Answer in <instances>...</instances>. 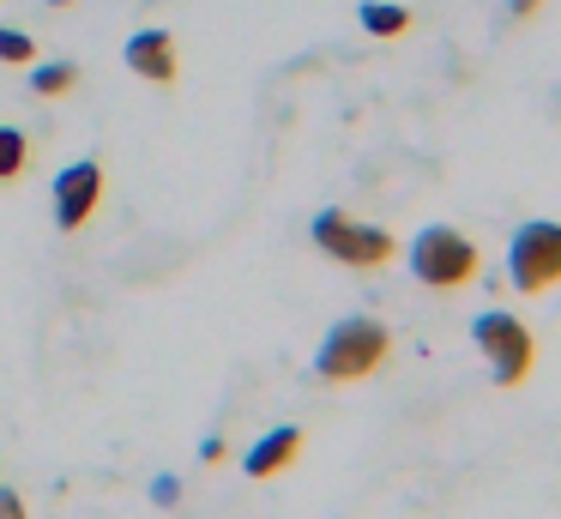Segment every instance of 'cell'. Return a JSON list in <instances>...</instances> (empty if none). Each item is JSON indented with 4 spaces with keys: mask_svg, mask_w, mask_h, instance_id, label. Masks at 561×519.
<instances>
[{
    "mask_svg": "<svg viewBox=\"0 0 561 519\" xmlns=\"http://www.w3.org/2000/svg\"><path fill=\"white\" fill-rule=\"evenodd\" d=\"M296 453H302V429H296V422H284V429L260 435V441L248 447L242 471H248V477H278L284 465H296Z\"/></svg>",
    "mask_w": 561,
    "mask_h": 519,
    "instance_id": "8",
    "label": "cell"
},
{
    "mask_svg": "<svg viewBox=\"0 0 561 519\" xmlns=\"http://www.w3.org/2000/svg\"><path fill=\"white\" fill-rule=\"evenodd\" d=\"M537 7H543V0H507V12H513V19H531Z\"/></svg>",
    "mask_w": 561,
    "mask_h": 519,
    "instance_id": "16",
    "label": "cell"
},
{
    "mask_svg": "<svg viewBox=\"0 0 561 519\" xmlns=\"http://www.w3.org/2000/svg\"><path fill=\"white\" fill-rule=\"evenodd\" d=\"M224 453H230V447H224V435H206V441H199V459H206V465H218Z\"/></svg>",
    "mask_w": 561,
    "mask_h": 519,
    "instance_id": "15",
    "label": "cell"
},
{
    "mask_svg": "<svg viewBox=\"0 0 561 519\" xmlns=\"http://www.w3.org/2000/svg\"><path fill=\"white\" fill-rule=\"evenodd\" d=\"M507 278L519 296H543V290L561 284V224L549 217H531V224L513 229L507 241Z\"/></svg>",
    "mask_w": 561,
    "mask_h": 519,
    "instance_id": "5",
    "label": "cell"
},
{
    "mask_svg": "<svg viewBox=\"0 0 561 519\" xmlns=\"http://www.w3.org/2000/svg\"><path fill=\"white\" fill-rule=\"evenodd\" d=\"M0 519H31V507L19 489H0Z\"/></svg>",
    "mask_w": 561,
    "mask_h": 519,
    "instance_id": "13",
    "label": "cell"
},
{
    "mask_svg": "<svg viewBox=\"0 0 561 519\" xmlns=\"http://www.w3.org/2000/svg\"><path fill=\"white\" fill-rule=\"evenodd\" d=\"M127 67H134L146 84H175V72H182V48H175L170 31H134L127 36Z\"/></svg>",
    "mask_w": 561,
    "mask_h": 519,
    "instance_id": "7",
    "label": "cell"
},
{
    "mask_svg": "<svg viewBox=\"0 0 561 519\" xmlns=\"http://www.w3.org/2000/svg\"><path fill=\"white\" fill-rule=\"evenodd\" d=\"M471 338H477V350L489 357L495 386H525V381H531V369H537V338H531V326H525L519 314L483 308V314L471 320Z\"/></svg>",
    "mask_w": 561,
    "mask_h": 519,
    "instance_id": "3",
    "label": "cell"
},
{
    "mask_svg": "<svg viewBox=\"0 0 561 519\" xmlns=\"http://www.w3.org/2000/svg\"><path fill=\"white\" fill-rule=\"evenodd\" d=\"M0 60H7V67H31V60H37V36L0 24Z\"/></svg>",
    "mask_w": 561,
    "mask_h": 519,
    "instance_id": "12",
    "label": "cell"
},
{
    "mask_svg": "<svg viewBox=\"0 0 561 519\" xmlns=\"http://www.w3.org/2000/svg\"><path fill=\"white\" fill-rule=\"evenodd\" d=\"M314 248L327 253V260H339V266H356V272H375V266H387V260H399V241L387 236L380 224H363V217H351V212H314Z\"/></svg>",
    "mask_w": 561,
    "mask_h": 519,
    "instance_id": "4",
    "label": "cell"
},
{
    "mask_svg": "<svg viewBox=\"0 0 561 519\" xmlns=\"http://www.w3.org/2000/svg\"><path fill=\"white\" fill-rule=\"evenodd\" d=\"M356 19H363L368 36H404V31H411V12L392 7V0H363V7H356Z\"/></svg>",
    "mask_w": 561,
    "mask_h": 519,
    "instance_id": "9",
    "label": "cell"
},
{
    "mask_svg": "<svg viewBox=\"0 0 561 519\" xmlns=\"http://www.w3.org/2000/svg\"><path fill=\"white\" fill-rule=\"evenodd\" d=\"M31 151H37V145H31L19 127H0V181L25 176V169H31Z\"/></svg>",
    "mask_w": 561,
    "mask_h": 519,
    "instance_id": "11",
    "label": "cell"
},
{
    "mask_svg": "<svg viewBox=\"0 0 561 519\" xmlns=\"http://www.w3.org/2000/svg\"><path fill=\"white\" fill-rule=\"evenodd\" d=\"M98 200H103V163L98 157H79L55 176V224L61 229H85L98 217Z\"/></svg>",
    "mask_w": 561,
    "mask_h": 519,
    "instance_id": "6",
    "label": "cell"
},
{
    "mask_svg": "<svg viewBox=\"0 0 561 519\" xmlns=\"http://www.w3.org/2000/svg\"><path fill=\"white\" fill-rule=\"evenodd\" d=\"M175 495H182V483H175V477H151V501H158V507H170Z\"/></svg>",
    "mask_w": 561,
    "mask_h": 519,
    "instance_id": "14",
    "label": "cell"
},
{
    "mask_svg": "<svg viewBox=\"0 0 561 519\" xmlns=\"http://www.w3.org/2000/svg\"><path fill=\"white\" fill-rule=\"evenodd\" d=\"M411 278L416 284H428V290H465L477 272H483V253H477V241L471 236H459L453 224H428V229H416V241H411Z\"/></svg>",
    "mask_w": 561,
    "mask_h": 519,
    "instance_id": "2",
    "label": "cell"
},
{
    "mask_svg": "<svg viewBox=\"0 0 561 519\" xmlns=\"http://www.w3.org/2000/svg\"><path fill=\"white\" fill-rule=\"evenodd\" d=\"M73 84H79V67H73V60H49V67H31V91H37L43 103L67 97Z\"/></svg>",
    "mask_w": 561,
    "mask_h": 519,
    "instance_id": "10",
    "label": "cell"
},
{
    "mask_svg": "<svg viewBox=\"0 0 561 519\" xmlns=\"http://www.w3.org/2000/svg\"><path fill=\"white\" fill-rule=\"evenodd\" d=\"M387 357H392V332H387V326H380L375 314H351V320H339L327 338H320L314 374L327 386H351V381H368Z\"/></svg>",
    "mask_w": 561,
    "mask_h": 519,
    "instance_id": "1",
    "label": "cell"
}]
</instances>
